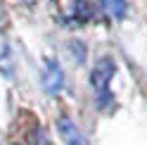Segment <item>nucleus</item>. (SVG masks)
<instances>
[{
	"mask_svg": "<svg viewBox=\"0 0 147 145\" xmlns=\"http://www.w3.org/2000/svg\"><path fill=\"white\" fill-rule=\"evenodd\" d=\"M114 71H116V64L109 57H102L95 64L93 74H90V83H93V90H95V102H97V107H102V110H107V107L114 102L112 93H109V81H112Z\"/></svg>",
	"mask_w": 147,
	"mask_h": 145,
	"instance_id": "1",
	"label": "nucleus"
},
{
	"mask_svg": "<svg viewBox=\"0 0 147 145\" xmlns=\"http://www.w3.org/2000/svg\"><path fill=\"white\" fill-rule=\"evenodd\" d=\"M43 86L48 93H59L64 88V71L57 62L48 60L45 62V74H43Z\"/></svg>",
	"mask_w": 147,
	"mask_h": 145,
	"instance_id": "2",
	"label": "nucleus"
},
{
	"mask_svg": "<svg viewBox=\"0 0 147 145\" xmlns=\"http://www.w3.org/2000/svg\"><path fill=\"white\" fill-rule=\"evenodd\" d=\"M57 129H59V136H62L64 145H88L86 136L78 131V126L74 124V121L69 119V117H59Z\"/></svg>",
	"mask_w": 147,
	"mask_h": 145,
	"instance_id": "3",
	"label": "nucleus"
},
{
	"mask_svg": "<svg viewBox=\"0 0 147 145\" xmlns=\"http://www.w3.org/2000/svg\"><path fill=\"white\" fill-rule=\"evenodd\" d=\"M0 69H5L7 74H10L12 69V55H10V45H7L5 36L0 33Z\"/></svg>",
	"mask_w": 147,
	"mask_h": 145,
	"instance_id": "4",
	"label": "nucleus"
},
{
	"mask_svg": "<svg viewBox=\"0 0 147 145\" xmlns=\"http://www.w3.org/2000/svg\"><path fill=\"white\" fill-rule=\"evenodd\" d=\"M102 5L109 10L112 17H119V19H121L126 14V0H102Z\"/></svg>",
	"mask_w": 147,
	"mask_h": 145,
	"instance_id": "5",
	"label": "nucleus"
},
{
	"mask_svg": "<svg viewBox=\"0 0 147 145\" xmlns=\"http://www.w3.org/2000/svg\"><path fill=\"white\" fill-rule=\"evenodd\" d=\"M76 17L78 22H86L93 17V7L88 5V0H76Z\"/></svg>",
	"mask_w": 147,
	"mask_h": 145,
	"instance_id": "6",
	"label": "nucleus"
}]
</instances>
